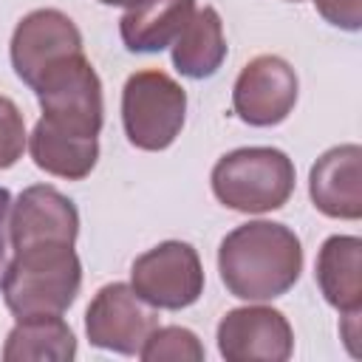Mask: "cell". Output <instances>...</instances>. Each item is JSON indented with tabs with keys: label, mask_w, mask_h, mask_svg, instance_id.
<instances>
[{
	"label": "cell",
	"mask_w": 362,
	"mask_h": 362,
	"mask_svg": "<svg viewBox=\"0 0 362 362\" xmlns=\"http://www.w3.org/2000/svg\"><path fill=\"white\" fill-rule=\"evenodd\" d=\"M218 272L229 294L240 300H274L303 272L300 238L272 221H252L232 229L218 249Z\"/></svg>",
	"instance_id": "cell-1"
},
{
	"label": "cell",
	"mask_w": 362,
	"mask_h": 362,
	"mask_svg": "<svg viewBox=\"0 0 362 362\" xmlns=\"http://www.w3.org/2000/svg\"><path fill=\"white\" fill-rule=\"evenodd\" d=\"M0 286L6 305L17 320L62 314L79 294L82 263L74 252V243H31L17 249Z\"/></svg>",
	"instance_id": "cell-2"
},
{
	"label": "cell",
	"mask_w": 362,
	"mask_h": 362,
	"mask_svg": "<svg viewBox=\"0 0 362 362\" xmlns=\"http://www.w3.org/2000/svg\"><path fill=\"white\" fill-rule=\"evenodd\" d=\"M215 198L235 212L280 209L294 192V164L274 147H240L212 167Z\"/></svg>",
	"instance_id": "cell-3"
},
{
	"label": "cell",
	"mask_w": 362,
	"mask_h": 362,
	"mask_svg": "<svg viewBox=\"0 0 362 362\" xmlns=\"http://www.w3.org/2000/svg\"><path fill=\"white\" fill-rule=\"evenodd\" d=\"M42 119L62 133L96 139L102 130V82L85 54L51 65L34 85Z\"/></svg>",
	"instance_id": "cell-4"
},
{
	"label": "cell",
	"mask_w": 362,
	"mask_h": 362,
	"mask_svg": "<svg viewBox=\"0 0 362 362\" xmlns=\"http://www.w3.org/2000/svg\"><path fill=\"white\" fill-rule=\"evenodd\" d=\"M187 113L184 88L164 71L133 74L122 90V122L130 144L139 150H164L181 133Z\"/></svg>",
	"instance_id": "cell-5"
},
{
	"label": "cell",
	"mask_w": 362,
	"mask_h": 362,
	"mask_svg": "<svg viewBox=\"0 0 362 362\" xmlns=\"http://www.w3.org/2000/svg\"><path fill=\"white\" fill-rule=\"evenodd\" d=\"M133 291L153 308H187L204 291V269L189 243L167 240L136 257L130 269Z\"/></svg>",
	"instance_id": "cell-6"
},
{
	"label": "cell",
	"mask_w": 362,
	"mask_h": 362,
	"mask_svg": "<svg viewBox=\"0 0 362 362\" xmlns=\"http://www.w3.org/2000/svg\"><path fill=\"white\" fill-rule=\"evenodd\" d=\"M158 328V317L144 303L133 286L110 283L96 291L85 314L88 339L96 348L116 351V354H139L147 337Z\"/></svg>",
	"instance_id": "cell-7"
},
{
	"label": "cell",
	"mask_w": 362,
	"mask_h": 362,
	"mask_svg": "<svg viewBox=\"0 0 362 362\" xmlns=\"http://www.w3.org/2000/svg\"><path fill=\"white\" fill-rule=\"evenodd\" d=\"M74 54H82V34L74 20L57 8H37L14 28L11 65L28 88H34L51 65Z\"/></svg>",
	"instance_id": "cell-8"
},
{
	"label": "cell",
	"mask_w": 362,
	"mask_h": 362,
	"mask_svg": "<svg viewBox=\"0 0 362 362\" xmlns=\"http://www.w3.org/2000/svg\"><path fill=\"white\" fill-rule=\"evenodd\" d=\"M291 348V325L277 308H232L218 325V351L229 362H286Z\"/></svg>",
	"instance_id": "cell-9"
},
{
	"label": "cell",
	"mask_w": 362,
	"mask_h": 362,
	"mask_svg": "<svg viewBox=\"0 0 362 362\" xmlns=\"http://www.w3.org/2000/svg\"><path fill=\"white\" fill-rule=\"evenodd\" d=\"M294 102H297V74L286 59L272 54L246 62L232 90L235 113L255 127L280 124L291 113Z\"/></svg>",
	"instance_id": "cell-10"
},
{
	"label": "cell",
	"mask_w": 362,
	"mask_h": 362,
	"mask_svg": "<svg viewBox=\"0 0 362 362\" xmlns=\"http://www.w3.org/2000/svg\"><path fill=\"white\" fill-rule=\"evenodd\" d=\"M11 246L14 252L31 243L59 240L74 243L79 235V212L71 198L48 184H34L20 192L11 206Z\"/></svg>",
	"instance_id": "cell-11"
},
{
	"label": "cell",
	"mask_w": 362,
	"mask_h": 362,
	"mask_svg": "<svg viewBox=\"0 0 362 362\" xmlns=\"http://www.w3.org/2000/svg\"><path fill=\"white\" fill-rule=\"evenodd\" d=\"M359 158H362L359 144H342L322 153L311 167L308 192L322 215L342 221H356L362 215Z\"/></svg>",
	"instance_id": "cell-12"
},
{
	"label": "cell",
	"mask_w": 362,
	"mask_h": 362,
	"mask_svg": "<svg viewBox=\"0 0 362 362\" xmlns=\"http://www.w3.org/2000/svg\"><path fill=\"white\" fill-rule=\"evenodd\" d=\"M195 14V0H136L119 20L122 42L136 54H156L175 42Z\"/></svg>",
	"instance_id": "cell-13"
},
{
	"label": "cell",
	"mask_w": 362,
	"mask_h": 362,
	"mask_svg": "<svg viewBox=\"0 0 362 362\" xmlns=\"http://www.w3.org/2000/svg\"><path fill=\"white\" fill-rule=\"evenodd\" d=\"M317 283L322 297L342 314L362 305V240L354 235H334L317 255Z\"/></svg>",
	"instance_id": "cell-14"
},
{
	"label": "cell",
	"mask_w": 362,
	"mask_h": 362,
	"mask_svg": "<svg viewBox=\"0 0 362 362\" xmlns=\"http://www.w3.org/2000/svg\"><path fill=\"white\" fill-rule=\"evenodd\" d=\"M76 356V339L59 314L23 317L6 337V362H68Z\"/></svg>",
	"instance_id": "cell-15"
},
{
	"label": "cell",
	"mask_w": 362,
	"mask_h": 362,
	"mask_svg": "<svg viewBox=\"0 0 362 362\" xmlns=\"http://www.w3.org/2000/svg\"><path fill=\"white\" fill-rule=\"evenodd\" d=\"M223 59H226L223 23L212 6H204L198 14H192V20L175 37L173 65L189 79H204V76H212Z\"/></svg>",
	"instance_id": "cell-16"
},
{
	"label": "cell",
	"mask_w": 362,
	"mask_h": 362,
	"mask_svg": "<svg viewBox=\"0 0 362 362\" xmlns=\"http://www.w3.org/2000/svg\"><path fill=\"white\" fill-rule=\"evenodd\" d=\"M28 147H31V158L40 170H45L57 178H68V181L85 178L96 167V158H99L96 139L62 133L54 124H48L45 119L37 122Z\"/></svg>",
	"instance_id": "cell-17"
},
{
	"label": "cell",
	"mask_w": 362,
	"mask_h": 362,
	"mask_svg": "<svg viewBox=\"0 0 362 362\" xmlns=\"http://www.w3.org/2000/svg\"><path fill=\"white\" fill-rule=\"evenodd\" d=\"M139 356L144 362H201L204 345L192 331L170 325V328H156L141 345Z\"/></svg>",
	"instance_id": "cell-18"
},
{
	"label": "cell",
	"mask_w": 362,
	"mask_h": 362,
	"mask_svg": "<svg viewBox=\"0 0 362 362\" xmlns=\"http://www.w3.org/2000/svg\"><path fill=\"white\" fill-rule=\"evenodd\" d=\"M25 147V122L20 107L8 99L0 96V170L17 164Z\"/></svg>",
	"instance_id": "cell-19"
},
{
	"label": "cell",
	"mask_w": 362,
	"mask_h": 362,
	"mask_svg": "<svg viewBox=\"0 0 362 362\" xmlns=\"http://www.w3.org/2000/svg\"><path fill=\"white\" fill-rule=\"evenodd\" d=\"M314 6L337 28L356 31L362 25V0H314Z\"/></svg>",
	"instance_id": "cell-20"
},
{
	"label": "cell",
	"mask_w": 362,
	"mask_h": 362,
	"mask_svg": "<svg viewBox=\"0 0 362 362\" xmlns=\"http://www.w3.org/2000/svg\"><path fill=\"white\" fill-rule=\"evenodd\" d=\"M11 195L6 187H0V283H3V274H6V266H8V240H11Z\"/></svg>",
	"instance_id": "cell-21"
},
{
	"label": "cell",
	"mask_w": 362,
	"mask_h": 362,
	"mask_svg": "<svg viewBox=\"0 0 362 362\" xmlns=\"http://www.w3.org/2000/svg\"><path fill=\"white\" fill-rule=\"evenodd\" d=\"M99 3H105V6H130L136 0H99Z\"/></svg>",
	"instance_id": "cell-22"
},
{
	"label": "cell",
	"mask_w": 362,
	"mask_h": 362,
	"mask_svg": "<svg viewBox=\"0 0 362 362\" xmlns=\"http://www.w3.org/2000/svg\"><path fill=\"white\" fill-rule=\"evenodd\" d=\"M294 3H297V0H294Z\"/></svg>",
	"instance_id": "cell-23"
}]
</instances>
